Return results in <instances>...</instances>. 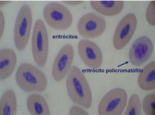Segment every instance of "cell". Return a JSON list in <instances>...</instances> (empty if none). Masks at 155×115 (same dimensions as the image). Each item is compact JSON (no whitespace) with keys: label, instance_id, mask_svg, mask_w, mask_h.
<instances>
[{"label":"cell","instance_id":"cell-1","mask_svg":"<svg viewBox=\"0 0 155 115\" xmlns=\"http://www.w3.org/2000/svg\"><path fill=\"white\" fill-rule=\"evenodd\" d=\"M67 93L71 100L86 109L91 107L93 98L88 82L81 70L73 65L66 76Z\"/></svg>","mask_w":155,"mask_h":115},{"label":"cell","instance_id":"cell-2","mask_svg":"<svg viewBox=\"0 0 155 115\" xmlns=\"http://www.w3.org/2000/svg\"><path fill=\"white\" fill-rule=\"evenodd\" d=\"M15 80L18 87L27 92H43L47 87L48 81L44 73L35 65L28 63L20 65Z\"/></svg>","mask_w":155,"mask_h":115},{"label":"cell","instance_id":"cell-3","mask_svg":"<svg viewBox=\"0 0 155 115\" xmlns=\"http://www.w3.org/2000/svg\"><path fill=\"white\" fill-rule=\"evenodd\" d=\"M31 49L35 63L39 67H44L48 59L49 40L45 25L40 19L37 20L35 23L32 36Z\"/></svg>","mask_w":155,"mask_h":115},{"label":"cell","instance_id":"cell-4","mask_svg":"<svg viewBox=\"0 0 155 115\" xmlns=\"http://www.w3.org/2000/svg\"><path fill=\"white\" fill-rule=\"evenodd\" d=\"M32 23L31 8L27 5L20 8L16 18L14 29L15 46L20 51L26 47L30 38Z\"/></svg>","mask_w":155,"mask_h":115},{"label":"cell","instance_id":"cell-5","mask_svg":"<svg viewBox=\"0 0 155 115\" xmlns=\"http://www.w3.org/2000/svg\"><path fill=\"white\" fill-rule=\"evenodd\" d=\"M43 17L49 26L56 30H66L73 23L71 13L67 8L58 3L47 4L43 11Z\"/></svg>","mask_w":155,"mask_h":115},{"label":"cell","instance_id":"cell-6","mask_svg":"<svg viewBox=\"0 0 155 115\" xmlns=\"http://www.w3.org/2000/svg\"><path fill=\"white\" fill-rule=\"evenodd\" d=\"M127 99V94L124 89H113L102 98L98 108V113L100 115H120L124 110Z\"/></svg>","mask_w":155,"mask_h":115},{"label":"cell","instance_id":"cell-7","mask_svg":"<svg viewBox=\"0 0 155 115\" xmlns=\"http://www.w3.org/2000/svg\"><path fill=\"white\" fill-rule=\"evenodd\" d=\"M107 24L102 16L94 12L84 15L77 24L79 33L84 38H95L102 35Z\"/></svg>","mask_w":155,"mask_h":115},{"label":"cell","instance_id":"cell-8","mask_svg":"<svg viewBox=\"0 0 155 115\" xmlns=\"http://www.w3.org/2000/svg\"><path fill=\"white\" fill-rule=\"evenodd\" d=\"M137 19L135 14L129 13L121 20L116 28L113 38V45L117 50L124 48L135 32Z\"/></svg>","mask_w":155,"mask_h":115},{"label":"cell","instance_id":"cell-9","mask_svg":"<svg viewBox=\"0 0 155 115\" xmlns=\"http://www.w3.org/2000/svg\"><path fill=\"white\" fill-rule=\"evenodd\" d=\"M74 56V49L71 44H65L61 49L52 68V76L55 81H60L66 77L72 66Z\"/></svg>","mask_w":155,"mask_h":115},{"label":"cell","instance_id":"cell-10","mask_svg":"<svg viewBox=\"0 0 155 115\" xmlns=\"http://www.w3.org/2000/svg\"><path fill=\"white\" fill-rule=\"evenodd\" d=\"M77 50L81 59L87 67L97 69L101 67L103 61L102 53L94 42L87 39L81 40L78 44Z\"/></svg>","mask_w":155,"mask_h":115},{"label":"cell","instance_id":"cell-11","mask_svg":"<svg viewBox=\"0 0 155 115\" xmlns=\"http://www.w3.org/2000/svg\"><path fill=\"white\" fill-rule=\"evenodd\" d=\"M153 50L152 41L145 36L140 37L132 44L130 49L129 58L134 66H141L151 56Z\"/></svg>","mask_w":155,"mask_h":115},{"label":"cell","instance_id":"cell-12","mask_svg":"<svg viewBox=\"0 0 155 115\" xmlns=\"http://www.w3.org/2000/svg\"><path fill=\"white\" fill-rule=\"evenodd\" d=\"M17 55L10 48H5L0 51V80H5L13 74L17 64Z\"/></svg>","mask_w":155,"mask_h":115},{"label":"cell","instance_id":"cell-13","mask_svg":"<svg viewBox=\"0 0 155 115\" xmlns=\"http://www.w3.org/2000/svg\"><path fill=\"white\" fill-rule=\"evenodd\" d=\"M91 5L93 10L105 16H113L119 14L123 10V1H91Z\"/></svg>","mask_w":155,"mask_h":115},{"label":"cell","instance_id":"cell-14","mask_svg":"<svg viewBox=\"0 0 155 115\" xmlns=\"http://www.w3.org/2000/svg\"><path fill=\"white\" fill-rule=\"evenodd\" d=\"M139 87L145 91H150L155 89V61H153L143 68L137 80Z\"/></svg>","mask_w":155,"mask_h":115},{"label":"cell","instance_id":"cell-15","mask_svg":"<svg viewBox=\"0 0 155 115\" xmlns=\"http://www.w3.org/2000/svg\"><path fill=\"white\" fill-rule=\"evenodd\" d=\"M27 105L28 111L31 114H51L50 109L46 100L39 94L34 93L28 96Z\"/></svg>","mask_w":155,"mask_h":115},{"label":"cell","instance_id":"cell-16","mask_svg":"<svg viewBox=\"0 0 155 115\" xmlns=\"http://www.w3.org/2000/svg\"><path fill=\"white\" fill-rule=\"evenodd\" d=\"M1 114L2 115L15 114L17 109V101L14 92L11 89L7 90L0 100Z\"/></svg>","mask_w":155,"mask_h":115},{"label":"cell","instance_id":"cell-17","mask_svg":"<svg viewBox=\"0 0 155 115\" xmlns=\"http://www.w3.org/2000/svg\"><path fill=\"white\" fill-rule=\"evenodd\" d=\"M142 113V105L140 98L137 94L130 96L124 115H140Z\"/></svg>","mask_w":155,"mask_h":115},{"label":"cell","instance_id":"cell-18","mask_svg":"<svg viewBox=\"0 0 155 115\" xmlns=\"http://www.w3.org/2000/svg\"><path fill=\"white\" fill-rule=\"evenodd\" d=\"M142 107L145 114H155V93L148 94L144 97L142 101Z\"/></svg>","mask_w":155,"mask_h":115},{"label":"cell","instance_id":"cell-19","mask_svg":"<svg viewBox=\"0 0 155 115\" xmlns=\"http://www.w3.org/2000/svg\"><path fill=\"white\" fill-rule=\"evenodd\" d=\"M155 12V1L151 2L147 8L146 18L147 21L151 25L154 26Z\"/></svg>","mask_w":155,"mask_h":115},{"label":"cell","instance_id":"cell-20","mask_svg":"<svg viewBox=\"0 0 155 115\" xmlns=\"http://www.w3.org/2000/svg\"><path fill=\"white\" fill-rule=\"evenodd\" d=\"M69 115H89V113L82 108L77 106H73L69 110Z\"/></svg>","mask_w":155,"mask_h":115},{"label":"cell","instance_id":"cell-21","mask_svg":"<svg viewBox=\"0 0 155 115\" xmlns=\"http://www.w3.org/2000/svg\"><path fill=\"white\" fill-rule=\"evenodd\" d=\"M0 22H1V23H0V29H1V39L3 34V32L4 31V29H5V17H4V15L3 13V12L1 11V13H0Z\"/></svg>","mask_w":155,"mask_h":115},{"label":"cell","instance_id":"cell-22","mask_svg":"<svg viewBox=\"0 0 155 115\" xmlns=\"http://www.w3.org/2000/svg\"><path fill=\"white\" fill-rule=\"evenodd\" d=\"M83 2V1H63V2L68 5H79Z\"/></svg>","mask_w":155,"mask_h":115}]
</instances>
